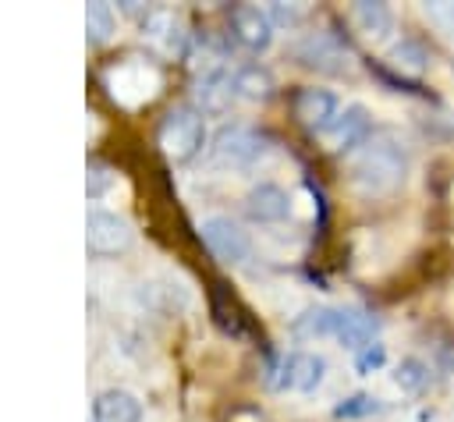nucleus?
Segmentation results:
<instances>
[{"instance_id":"f257e3e1","label":"nucleus","mask_w":454,"mask_h":422,"mask_svg":"<svg viewBox=\"0 0 454 422\" xmlns=\"http://www.w3.org/2000/svg\"><path fill=\"white\" fill-rule=\"evenodd\" d=\"M348 174L362 195H390L401 188L408 174V160H404V149L390 135H372L351 152Z\"/></svg>"},{"instance_id":"f03ea898","label":"nucleus","mask_w":454,"mask_h":422,"mask_svg":"<svg viewBox=\"0 0 454 422\" xmlns=\"http://www.w3.org/2000/svg\"><path fill=\"white\" fill-rule=\"evenodd\" d=\"M156 142L160 149L174 160V163H188L202 142H206V121L195 106H174L163 113L160 128H156Z\"/></svg>"},{"instance_id":"7ed1b4c3","label":"nucleus","mask_w":454,"mask_h":422,"mask_svg":"<svg viewBox=\"0 0 454 422\" xmlns=\"http://www.w3.org/2000/svg\"><path fill=\"white\" fill-rule=\"evenodd\" d=\"M291 57L301 64V67H309V71H319V74H344L348 67H351V50H348V43L337 35V32H330V28H319V32H309V35H301L294 46H291Z\"/></svg>"},{"instance_id":"20e7f679","label":"nucleus","mask_w":454,"mask_h":422,"mask_svg":"<svg viewBox=\"0 0 454 422\" xmlns=\"http://www.w3.org/2000/svg\"><path fill=\"white\" fill-rule=\"evenodd\" d=\"M103 78H106L110 96H114L117 103H124V106H138V103L153 99L156 89H160V71H156L153 64L138 60V57L117 60L114 67H106Z\"/></svg>"},{"instance_id":"39448f33","label":"nucleus","mask_w":454,"mask_h":422,"mask_svg":"<svg viewBox=\"0 0 454 422\" xmlns=\"http://www.w3.org/2000/svg\"><path fill=\"white\" fill-rule=\"evenodd\" d=\"M270 138L248 124H227L216 131L213 145H209V160L220 167H252L266 156Z\"/></svg>"},{"instance_id":"423d86ee","label":"nucleus","mask_w":454,"mask_h":422,"mask_svg":"<svg viewBox=\"0 0 454 422\" xmlns=\"http://www.w3.org/2000/svg\"><path fill=\"white\" fill-rule=\"evenodd\" d=\"M131 223L110 209H89L85 213V248L92 255H117L131 245Z\"/></svg>"},{"instance_id":"0eeeda50","label":"nucleus","mask_w":454,"mask_h":422,"mask_svg":"<svg viewBox=\"0 0 454 422\" xmlns=\"http://www.w3.org/2000/svg\"><path fill=\"white\" fill-rule=\"evenodd\" d=\"M199 231H202V245L213 252V259H220L227 266H241L252 255L248 234L231 216H209V220H202Z\"/></svg>"},{"instance_id":"6e6552de","label":"nucleus","mask_w":454,"mask_h":422,"mask_svg":"<svg viewBox=\"0 0 454 422\" xmlns=\"http://www.w3.org/2000/svg\"><path fill=\"white\" fill-rule=\"evenodd\" d=\"M326 362L312 351H291L277 362V369L270 372V387L277 390H298V394H312L323 383Z\"/></svg>"},{"instance_id":"1a4fd4ad","label":"nucleus","mask_w":454,"mask_h":422,"mask_svg":"<svg viewBox=\"0 0 454 422\" xmlns=\"http://www.w3.org/2000/svg\"><path fill=\"white\" fill-rule=\"evenodd\" d=\"M142 35L149 39V46L163 57H181L188 53V28L184 21L170 11V7H153L142 18Z\"/></svg>"},{"instance_id":"9d476101","label":"nucleus","mask_w":454,"mask_h":422,"mask_svg":"<svg viewBox=\"0 0 454 422\" xmlns=\"http://www.w3.org/2000/svg\"><path fill=\"white\" fill-rule=\"evenodd\" d=\"M231 39L241 50H248V53L270 50V43H273V21H270V14L262 7H255V4H234L231 7Z\"/></svg>"},{"instance_id":"9b49d317","label":"nucleus","mask_w":454,"mask_h":422,"mask_svg":"<svg viewBox=\"0 0 454 422\" xmlns=\"http://www.w3.org/2000/svg\"><path fill=\"white\" fill-rule=\"evenodd\" d=\"M291 106H294L298 124L309 128V131H319V135H326V128H330V124L337 121V113H340L337 96H333L330 89H316V85L298 89Z\"/></svg>"},{"instance_id":"f8f14e48","label":"nucleus","mask_w":454,"mask_h":422,"mask_svg":"<svg viewBox=\"0 0 454 422\" xmlns=\"http://www.w3.org/2000/svg\"><path fill=\"white\" fill-rule=\"evenodd\" d=\"M372 138V124H369V110L362 103H351L337 113V121L326 128V145L333 152H348V149H358L362 142Z\"/></svg>"},{"instance_id":"ddd939ff","label":"nucleus","mask_w":454,"mask_h":422,"mask_svg":"<svg viewBox=\"0 0 454 422\" xmlns=\"http://www.w3.org/2000/svg\"><path fill=\"white\" fill-rule=\"evenodd\" d=\"M287 213H291V195L273 181H262L245 195V216L255 223H280L287 220Z\"/></svg>"},{"instance_id":"4468645a","label":"nucleus","mask_w":454,"mask_h":422,"mask_svg":"<svg viewBox=\"0 0 454 422\" xmlns=\"http://www.w3.org/2000/svg\"><path fill=\"white\" fill-rule=\"evenodd\" d=\"M192 96H195V110H199V113H213V117L227 113V110H231V99H234L231 74H227V71L199 74V78H195Z\"/></svg>"},{"instance_id":"2eb2a0df","label":"nucleus","mask_w":454,"mask_h":422,"mask_svg":"<svg viewBox=\"0 0 454 422\" xmlns=\"http://www.w3.org/2000/svg\"><path fill=\"white\" fill-rule=\"evenodd\" d=\"M376 316L362 312V309H337V326H333V337L340 340V348H351V351H362L372 344L376 337Z\"/></svg>"},{"instance_id":"dca6fc26","label":"nucleus","mask_w":454,"mask_h":422,"mask_svg":"<svg viewBox=\"0 0 454 422\" xmlns=\"http://www.w3.org/2000/svg\"><path fill=\"white\" fill-rule=\"evenodd\" d=\"M92 422H142V401L128 390H103L92 401Z\"/></svg>"},{"instance_id":"f3484780","label":"nucleus","mask_w":454,"mask_h":422,"mask_svg":"<svg viewBox=\"0 0 454 422\" xmlns=\"http://www.w3.org/2000/svg\"><path fill=\"white\" fill-rule=\"evenodd\" d=\"M351 21H355V28H358L365 39H372V43H380V39H387V35L394 32V11H390L383 0H358V4L351 7Z\"/></svg>"},{"instance_id":"a211bd4d","label":"nucleus","mask_w":454,"mask_h":422,"mask_svg":"<svg viewBox=\"0 0 454 422\" xmlns=\"http://www.w3.org/2000/svg\"><path fill=\"white\" fill-rule=\"evenodd\" d=\"M231 89L241 99H270L273 96V74L262 64H241L231 71Z\"/></svg>"},{"instance_id":"6ab92c4d","label":"nucleus","mask_w":454,"mask_h":422,"mask_svg":"<svg viewBox=\"0 0 454 422\" xmlns=\"http://www.w3.org/2000/svg\"><path fill=\"white\" fill-rule=\"evenodd\" d=\"M387 60H390L394 71H401V78H404V74H408V78H419V74L429 67V53H426V46H422L419 39H401V43L387 53Z\"/></svg>"},{"instance_id":"aec40b11","label":"nucleus","mask_w":454,"mask_h":422,"mask_svg":"<svg viewBox=\"0 0 454 422\" xmlns=\"http://www.w3.org/2000/svg\"><path fill=\"white\" fill-rule=\"evenodd\" d=\"M114 28H117V14H114V7H110L106 0H92V4H85V35H89L92 46L106 43Z\"/></svg>"},{"instance_id":"412c9836","label":"nucleus","mask_w":454,"mask_h":422,"mask_svg":"<svg viewBox=\"0 0 454 422\" xmlns=\"http://www.w3.org/2000/svg\"><path fill=\"white\" fill-rule=\"evenodd\" d=\"M333 326H337V309H305L294 323H291V330L298 333V337H333Z\"/></svg>"},{"instance_id":"4be33fe9","label":"nucleus","mask_w":454,"mask_h":422,"mask_svg":"<svg viewBox=\"0 0 454 422\" xmlns=\"http://www.w3.org/2000/svg\"><path fill=\"white\" fill-rule=\"evenodd\" d=\"M394 383H397L401 390H408V394H419V390H426V383H429V365L419 362V358H404V362L397 365V372H394Z\"/></svg>"},{"instance_id":"5701e85b","label":"nucleus","mask_w":454,"mask_h":422,"mask_svg":"<svg viewBox=\"0 0 454 422\" xmlns=\"http://www.w3.org/2000/svg\"><path fill=\"white\" fill-rule=\"evenodd\" d=\"M380 411V401L372 394H351L348 401H340L333 408L337 418H365V415H376Z\"/></svg>"},{"instance_id":"b1692460","label":"nucleus","mask_w":454,"mask_h":422,"mask_svg":"<svg viewBox=\"0 0 454 422\" xmlns=\"http://www.w3.org/2000/svg\"><path fill=\"white\" fill-rule=\"evenodd\" d=\"M266 14H270L273 28H277V25H287V28H294V25L305 18V4H284V0H273V4L266 7Z\"/></svg>"},{"instance_id":"393cba45","label":"nucleus","mask_w":454,"mask_h":422,"mask_svg":"<svg viewBox=\"0 0 454 422\" xmlns=\"http://www.w3.org/2000/svg\"><path fill=\"white\" fill-rule=\"evenodd\" d=\"M422 11L429 14L433 25H440L450 39H454V4L450 0H433V4H422Z\"/></svg>"},{"instance_id":"a878e982","label":"nucleus","mask_w":454,"mask_h":422,"mask_svg":"<svg viewBox=\"0 0 454 422\" xmlns=\"http://www.w3.org/2000/svg\"><path fill=\"white\" fill-rule=\"evenodd\" d=\"M383 362H387V348H383V344H376V340H372L369 348H362V351L355 355V369H358L362 376L376 372V369H380Z\"/></svg>"},{"instance_id":"bb28decb","label":"nucleus","mask_w":454,"mask_h":422,"mask_svg":"<svg viewBox=\"0 0 454 422\" xmlns=\"http://www.w3.org/2000/svg\"><path fill=\"white\" fill-rule=\"evenodd\" d=\"M106 184H110V170L103 167V163H89V181H85V191H89V199L96 202V199H103V191H106Z\"/></svg>"},{"instance_id":"cd10ccee","label":"nucleus","mask_w":454,"mask_h":422,"mask_svg":"<svg viewBox=\"0 0 454 422\" xmlns=\"http://www.w3.org/2000/svg\"><path fill=\"white\" fill-rule=\"evenodd\" d=\"M213 316H216V323L227 330V333H234V337H241L245 333V326H241V316H238V309L231 305V309H223L220 305V298L213 294Z\"/></svg>"}]
</instances>
